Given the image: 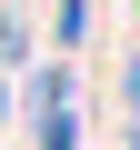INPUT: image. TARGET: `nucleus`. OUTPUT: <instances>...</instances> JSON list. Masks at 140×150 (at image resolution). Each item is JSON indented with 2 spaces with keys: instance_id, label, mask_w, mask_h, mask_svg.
<instances>
[{
  "instance_id": "nucleus-1",
  "label": "nucleus",
  "mask_w": 140,
  "mask_h": 150,
  "mask_svg": "<svg viewBox=\"0 0 140 150\" xmlns=\"http://www.w3.org/2000/svg\"><path fill=\"white\" fill-rule=\"evenodd\" d=\"M30 110H40V150H80V130H70V80H60V70L30 80Z\"/></svg>"
}]
</instances>
